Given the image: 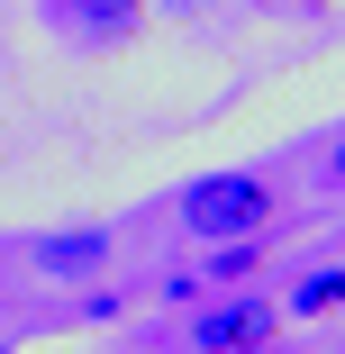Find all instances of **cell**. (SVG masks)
Segmentation results:
<instances>
[{"label": "cell", "instance_id": "1", "mask_svg": "<svg viewBox=\"0 0 345 354\" xmlns=\"http://www.w3.org/2000/svg\"><path fill=\"white\" fill-rule=\"evenodd\" d=\"M272 218H282V191H272L254 164H218V173L182 182V227H191L200 245H236V236H263Z\"/></svg>", "mask_w": 345, "mask_h": 354}, {"label": "cell", "instance_id": "2", "mask_svg": "<svg viewBox=\"0 0 345 354\" xmlns=\"http://www.w3.org/2000/svg\"><path fill=\"white\" fill-rule=\"evenodd\" d=\"M272 336H282V309L254 300V291H236V300L191 318V354H272Z\"/></svg>", "mask_w": 345, "mask_h": 354}, {"label": "cell", "instance_id": "3", "mask_svg": "<svg viewBox=\"0 0 345 354\" xmlns=\"http://www.w3.org/2000/svg\"><path fill=\"white\" fill-rule=\"evenodd\" d=\"M109 254H118V236H109V227L37 236V272H46V281H91V272H109Z\"/></svg>", "mask_w": 345, "mask_h": 354}, {"label": "cell", "instance_id": "4", "mask_svg": "<svg viewBox=\"0 0 345 354\" xmlns=\"http://www.w3.org/2000/svg\"><path fill=\"white\" fill-rule=\"evenodd\" d=\"M46 19H64L73 37L109 46V37H136L146 28V0H46Z\"/></svg>", "mask_w": 345, "mask_h": 354}, {"label": "cell", "instance_id": "5", "mask_svg": "<svg viewBox=\"0 0 345 354\" xmlns=\"http://www.w3.org/2000/svg\"><path fill=\"white\" fill-rule=\"evenodd\" d=\"M336 309H345V263H318V272L291 281V309L282 318H336Z\"/></svg>", "mask_w": 345, "mask_h": 354}, {"label": "cell", "instance_id": "6", "mask_svg": "<svg viewBox=\"0 0 345 354\" xmlns=\"http://www.w3.org/2000/svg\"><path fill=\"white\" fill-rule=\"evenodd\" d=\"M263 245H272V236H236V245H209V281H245V272L263 263Z\"/></svg>", "mask_w": 345, "mask_h": 354}, {"label": "cell", "instance_id": "7", "mask_svg": "<svg viewBox=\"0 0 345 354\" xmlns=\"http://www.w3.org/2000/svg\"><path fill=\"white\" fill-rule=\"evenodd\" d=\"M327 182H345V136H336V146H327V164H318Z\"/></svg>", "mask_w": 345, "mask_h": 354}]
</instances>
